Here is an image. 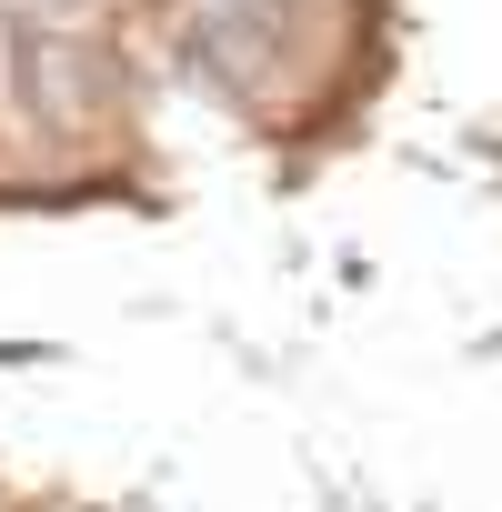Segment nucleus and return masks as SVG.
Returning a JSON list of instances; mask_svg holds the SVG:
<instances>
[{
    "mask_svg": "<svg viewBox=\"0 0 502 512\" xmlns=\"http://www.w3.org/2000/svg\"><path fill=\"white\" fill-rule=\"evenodd\" d=\"M191 61H201L211 81H251V71H262V61H272V31H262V21H251V11H241V0H211V11L191 21Z\"/></svg>",
    "mask_w": 502,
    "mask_h": 512,
    "instance_id": "1",
    "label": "nucleus"
}]
</instances>
